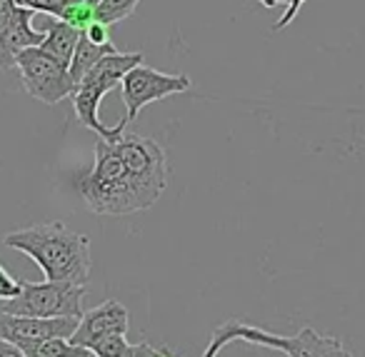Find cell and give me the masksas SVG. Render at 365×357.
<instances>
[{"label":"cell","mask_w":365,"mask_h":357,"mask_svg":"<svg viewBox=\"0 0 365 357\" xmlns=\"http://www.w3.org/2000/svg\"><path fill=\"white\" fill-rule=\"evenodd\" d=\"M21 8H28L33 13H43V16H51V18H61L66 13L68 6L78 3V0H16Z\"/></svg>","instance_id":"cell-16"},{"label":"cell","mask_w":365,"mask_h":357,"mask_svg":"<svg viewBox=\"0 0 365 357\" xmlns=\"http://www.w3.org/2000/svg\"><path fill=\"white\" fill-rule=\"evenodd\" d=\"M160 357H178V355H173V352H170V350H168V347H165V352H163Z\"/></svg>","instance_id":"cell-25"},{"label":"cell","mask_w":365,"mask_h":357,"mask_svg":"<svg viewBox=\"0 0 365 357\" xmlns=\"http://www.w3.org/2000/svg\"><path fill=\"white\" fill-rule=\"evenodd\" d=\"M21 287H23V280L13 277L6 267L0 265V300H11V297H16L18 292H21Z\"/></svg>","instance_id":"cell-18"},{"label":"cell","mask_w":365,"mask_h":357,"mask_svg":"<svg viewBox=\"0 0 365 357\" xmlns=\"http://www.w3.org/2000/svg\"><path fill=\"white\" fill-rule=\"evenodd\" d=\"M260 6H265V8H275L278 3H288V0H258Z\"/></svg>","instance_id":"cell-24"},{"label":"cell","mask_w":365,"mask_h":357,"mask_svg":"<svg viewBox=\"0 0 365 357\" xmlns=\"http://www.w3.org/2000/svg\"><path fill=\"white\" fill-rule=\"evenodd\" d=\"M43 33H46V41H43V46H41L43 51L51 53V56L58 58L63 66L71 68V61H73V56H76L78 41H81L83 33L76 31L73 26H68V23L61 21V18H51V21L46 23V31Z\"/></svg>","instance_id":"cell-12"},{"label":"cell","mask_w":365,"mask_h":357,"mask_svg":"<svg viewBox=\"0 0 365 357\" xmlns=\"http://www.w3.org/2000/svg\"><path fill=\"white\" fill-rule=\"evenodd\" d=\"M21 11L23 8L18 6L16 0H0V31H6V28L18 18Z\"/></svg>","instance_id":"cell-19"},{"label":"cell","mask_w":365,"mask_h":357,"mask_svg":"<svg viewBox=\"0 0 365 357\" xmlns=\"http://www.w3.org/2000/svg\"><path fill=\"white\" fill-rule=\"evenodd\" d=\"M130 347V342L125 340V335H108L103 340H98L91 347V352L96 357H123Z\"/></svg>","instance_id":"cell-17"},{"label":"cell","mask_w":365,"mask_h":357,"mask_svg":"<svg viewBox=\"0 0 365 357\" xmlns=\"http://www.w3.org/2000/svg\"><path fill=\"white\" fill-rule=\"evenodd\" d=\"M91 357H96V355H91Z\"/></svg>","instance_id":"cell-27"},{"label":"cell","mask_w":365,"mask_h":357,"mask_svg":"<svg viewBox=\"0 0 365 357\" xmlns=\"http://www.w3.org/2000/svg\"><path fill=\"white\" fill-rule=\"evenodd\" d=\"M128 327H130V315H128V307L118 300H106L103 305L93 307V310L83 312L81 322H78V330L73 332L71 342L91 350L98 340L108 335H125Z\"/></svg>","instance_id":"cell-8"},{"label":"cell","mask_w":365,"mask_h":357,"mask_svg":"<svg viewBox=\"0 0 365 357\" xmlns=\"http://www.w3.org/2000/svg\"><path fill=\"white\" fill-rule=\"evenodd\" d=\"M86 38H91L93 43H98V46H106V43H110V26H106V23L96 21L91 28H88L86 33H83Z\"/></svg>","instance_id":"cell-21"},{"label":"cell","mask_w":365,"mask_h":357,"mask_svg":"<svg viewBox=\"0 0 365 357\" xmlns=\"http://www.w3.org/2000/svg\"><path fill=\"white\" fill-rule=\"evenodd\" d=\"M165 352V347H153L150 342H138V345H130L128 352L123 357H160Z\"/></svg>","instance_id":"cell-20"},{"label":"cell","mask_w":365,"mask_h":357,"mask_svg":"<svg viewBox=\"0 0 365 357\" xmlns=\"http://www.w3.org/2000/svg\"><path fill=\"white\" fill-rule=\"evenodd\" d=\"M91 3H93V6H96V3H98V0H91Z\"/></svg>","instance_id":"cell-26"},{"label":"cell","mask_w":365,"mask_h":357,"mask_svg":"<svg viewBox=\"0 0 365 357\" xmlns=\"http://www.w3.org/2000/svg\"><path fill=\"white\" fill-rule=\"evenodd\" d=\"M0 357H26V352H23L21 347L11 345V342L0 340Z\"/></svg>","instance_id":"cell-23"},{"label":"cell","mask_w":365,"mask_h":357,"mask_svg":"<svg viewBox=\"0 0 365 357\" xmlns=\"http://www.w3.org/2000/svg\"><path fill=\"white\" fill-rule=\"evenodd\" d=\"M140 0H98L96 3V18L106 26H115V23L125 21L135 13Z\"/></svg>","instance_id":"cell-15"},{"label":"cell","mask_w":365,"mask_h":357,"mask_svg":"<svg viewBox=\"0 0 365 357\" xmlns=\"http://www.w3.org/2000/svg\"><path fill=\"white\" fill-rule=\"evenodd\" d=\"M3 245L31 257L46 280L86 285L91 277V237L68 230L63 222H38L13 230L3 237Z\"/></svg>","instance_id":"cell-1"},{"label":"cell","mask_w":365,"mask_h":357,"mask_svg":"<svg viewBox=\"0 0 365 357\" xmlns=\"http://www.w3.org/2000/svg\"><path fill=\"white\" fill-rule=\"evenodd\" d=\"M16 68L28 95L46 103V105H56L63 98L76 93V83H73L68 66H63L58 58L46 53L41 46L23 51L18 56Z\"/></svg>","instance_id":"cell-4"},{"label":"cell","mask_w":365,"mask_h":357,"mask_svg":"<svg viewBox=\"0 0 365 357\" xmlns=\"http://www.w3.org/2000/svg\"><path fill=\"white\" fill-rule=\"evenodd\" d=\"M288 357H353L338 337H328L315 332L313 327H305L295 337H290V345L285 350Z\"/></svg>","instance_id":"cell-11"},{"label":"cell","mask_w":365,"mask_h":357,"mask_svg":"<svg viewBox=\"0 0 365 357\" xmlns=\"http://www.w3.org/2000/svg\"><path fill=\"white\" fill-rule=\"evenodd\" d=\"M115 51V46L113 43H106V46H98V43H93L91 38H86V36H81V41H78V48H76V56H73V61H71V78H73V83H76V88H78V83L83 81V78L88 76V73L96 68V63L101 61V58H106L108 53H113Z\"/></svg>","instance_id":"cell-13"},{"label":"cell","mask_w":365,"mask_h":357,"mask_svg":"<svg viewBox=\"0 0 365 357\" xmlns=\"http://www.w3.org/2000/svg\"><path fill=\"white\" fill-rule=\"evenodd\" d=\"M305 6V0H288V11L283 13V18H280L278 23L273 26V31H283V28H288L290 23H293V18L298 16V11Z\"/></svg>","instance_id":"cell-22"},{"label":"cell","mask_w":365,"mask_h":357,"mask_svg":"<svg viewBox=\"0 0 365 357\" xmlns=\"http://www.w3.org/2000/svg\"><path fill=\"white\" fill-rule=\"evenodd\" d=\"M86 285L76 282H26L16 297L3 300L0 310L26 317H83Z\"/></svg>","instance_id":"cell-3"},{"label":"cell","mask_w":365,"mask_h":357,"mask_svg":"<svg viewBox=\"0 0 365 357\" xmlns=\"http://www.w3.org/2000/svg\"><path fill=\"white\" fill-rule=\"evenodd\" d=\"M140 63H143V53L113 51V53H108L106 58H101V61L96 63V68H93L81 83H88V86L98 88L103 95H108V93L115 90L118 86H123V78L135 66H140ZM81 83H78V86H81Z\"/></svg>","instance_id":"cell-10"},{"label":"cell","mask_w":365,"mask_h":357,"mask_svg":"<svg viewBox=\"0 0 365 357\" xmlns=\"http://www.w3.org/2000/svg\"><path fill=\"white\" fill-rule=\"evenodd\" d=\"M115 148L125 160L133 182L145 197L148 207H153L168 185V160L163 148L150 138L125 135V133L120 140H115Z\"/></svg>","instance_id":"cell-5"},{"label":"cell","mask_w":365,"mask_h":357,"mask_svg":"<svg viewBox=\"0 0 365 357\" xmlns=\"http://www.w3.org/2000/svg\"><path fill=\"white\" fill-rule=\"evenodd\" d=\"M26 357H91L93 352L88 347H81L71 342V337H51L36 347H28Z\"/></svg>","instance_id":"cell-14"},{"label":"cell","mask_w":365,"mask_h":357,"mask_svg":"<svg viewBox=\"0 0 365 357\" xmlns=\"http://www.w3.org/2000/svg\"><path fill=\"white\" fill-rule=\"evenodd\" d=\"M190 88V76L180 73V76H168V73H160L155 68L148 66H135L125 78H123V103H125V118H123L118 125L125 130L128 123H133L138 118V113L145 105L158 100H165L170 95H178V93H185Z\"/></svg>","instance_id":"cell-6"},{"label":"cell","mask_w":365,"mask_h":357,"mask_svg":"<svg viewBox=\"0 0 365 357\" xmlns=\"http://www.w3.org/2000/svg\"><path fill=\"white\" fill-rule=\"evenodd\" d=\"M46 41V33L33 28V11L23 8L18 18L0 31V71H11L16 68L18 56L28 48H38Z\"/></svg>","instance_id":"cell-9"},{"label":"cell","mask_w":365,"mask_h":357,"mask_svg":"<svg viewBox=\"0 0 365 357\" xmlns=\"http://www.w3.org/2000/svg\"><path fill=\"white\" fill-rule=\"evenodd\" d=\"M76 190L86 200L88 210L96 215L118 217L148 210L145 197L133 182L115 143L103 140V138L96 140V162L76 180Z\"/></svg>","instance_id":"cell-2"},{"label":"cell","mask_w":365,"mask_h":357,"mask_svg":"<svg viewBox=\"0 0 365 357\" xmlns=\"http://www.w3.org/2000/svg\"><path fill=\"white\" fill-rule=\"evenodd\" d=\"M81 317H26L0 310V340L28 350L51 337H73Z\"/></svg>","instance_id":"cell-7"}]
</instances>
